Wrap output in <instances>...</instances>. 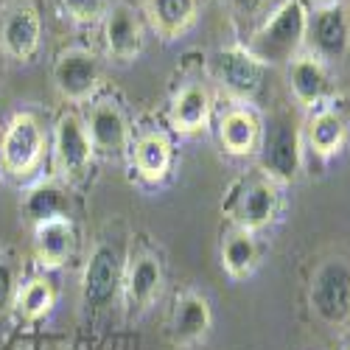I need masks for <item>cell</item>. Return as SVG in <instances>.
Returning <instances> with one entry per match:
<instances>
[{
	"label": "cell",
	"instance_id": "44dd1931",
	"mask_svg": "<svg viewBox=\"0 0 350 350\" xmlns=\"http://www.w3.org/2000/svg\"><path fill=\"white\" fill-rule=\"evenodd\" d=\"M196 12L199 0H146V17H149L154 31L165 40L185 34L196 20Z\"/></svg>",
	"mask_w": 350,
	"mask_h": 350
},
{
	"label": "cell",
	"instance_id": "d4e9b609",
	"mask_svg": "<svg viewBox=\"0 0 350 350\" xmlns=\"http://www.w3.org/2000/svg\"><path fill=\"white\" fill-rule=\"evenodd\" d=\"M53 303H56V291H53V283L42 275L25 280L20 288H17V297H14V306L17 311L25 317V319H42L53 311Z\"/></svg>",
	"mask_w": 350,
	"mask_h": 350
},
{
	"label": "cell",
	"instance_id": "ffe728a7",
	"mask_svg": "<svg viewBox=\"0 0 350 350\" xmlns=\"http://www.w3.org/2000/svg\"><path fill=\"white\" fill-rule=\"evenodd\" d=\"M171 140L165 132H146L135 140V149H132V160H135V171L137 177L146 180L149 185H157L168 177L171 171Z\"/></svg>",
	"mask_w": 350,
	"mask_h": 350
},
{
	"label": "cell",
	"instance_id": "ac0fdd59",
	"mask_svg": "<svg viewBox=\"0 0 350 350\" xmlns=\"http://www.w3.org/2000/svg\"><path fill=\"white\" fill-rule=\"evenodd\" d=\"M213 325V314H211V303L196 295V291H185L174 300V311H171V331L174 339L180 345H193L199 339H205L208 331Z\"/></svg>",
	"mask_w": 350,
	"mask_h": 350
},
{
	"label": "cell",
	"instance_id": "ba28073f",
	"mask_svg": "<svg viewBox=\"0 0 350 350\" xmlns=\"http://www.w3.org/2000/svg\"><path fill=\"white\" fill-rule=\"evenodd\" d=\"M121 250L115 244H98L90 255L81 275V300L87 308H104L118 295L124 283V264Z\"/></svg>",
	"mask_w": 350,
	"mask_h": 350
},
{
	"label": "cell",
	"instance_id": "7a4b0ae2",
	"mask_svg": "<svg viewBox=\"0 0 350 350\" xmlns=\"http://www.w3.org/2000/svg\"><path fill=\"white\" fill-rule=\"evenodd\" d=\"M258 160H260V171L275 183L286 185L297 180L303 149H300V124L291 109H275L260 124Z\"/></svg>",
	"mask_w": 350,
	"mask_h": 350
},
{
	"label": "cell",
	"instance_id": "5b68a950",
	"mask_svg": "<svg viewBox=\"0 0 350 350\" xmlns=\"http://www.w3.org/2000/svg\"><path fill=\"white\" fill-rule=\"evenodd\" d=\"M211 70H213V79L239 101H255L260 90H264L267 65L250 48L232 45V48L216 51L211 59Z\"/></svg>",
	"mask_w": 350,
	"mask_h": 350
},
{
	"label": "cell",
	"instance_id": "7402d4cb",
	"mask_svg": "<svg viewBox=\"0 0 350 350\" xmlns=\"http://www.w3.org/2000/svg\"><path fill=\"white\" fill-rule=\"evenodd\" d=\"M306 137L311 152L319 157H334L342 152L345 137H347V124L336 109H319L311 115V121L306 126Z\"/></svg>",
	"mask_w": 350,
	"mask_h": 350
},
{
	"label": "cell",
	"instance_id": "52a82bcc",
	"mask_svg": "<svg viewBox=\"0 0 350 350\" xmlns=\"http://www.w3.org/2000/svg\"><path fill=\"white\" fill-rule=\"evenodd\" d=\"M42 42V20L31 0H12L0 14V48L17 62H31Z\"/></svg>",
	"mask_w": 350,
	"mask_h": 350
},
{
	"label": "cell",
	"instance_id": "4fadbf2b",
	"mask_svg": "<svg viewBox=\"0 0 350 350\" xmlns=\"http://www.w3.org/2000/svg\"><path fill=\"white\" fill-rule=\"evenodd\" d=\"M104 42L118 62H132L143 51V25L129 3H112L104 12Z\"/></svg>",
	"mask_w": 350,
	"mask_h": 350
},
{
	"label": "cell",
	"instance_id": "277c9868",
	"mask_svg": "<svg viewBox=\"0 0 350 350\" xmlns=\"http://www.w3.org/2000/svg\"><path fill=\"white\" fill-rule=\"evenodd\" d=\"M45 157V129L34 112H17L0 137V163L17 180H25Z\"/></svg>",
	"mask_w": 350,
	"mask_h": 350
},
{
	"label": "cell",
	"instance_id": "d6986e66",
	"mask_svg": "<svg viewBox=\"0 0 350 350\" xmlns=\"http://www.w3.org/2000/svg\"><path fill=\"white\" fill-rule=\"evenodd\" d=\"M219 140H221V149L232 157H247L258 152V140H260L258 115L247 107L227 109L219 121Z\"/></svg>",
	"mask_w": 350,
	"mask_h": 350
},
{
	"label": "cell",
	"instance_id": "8992f818",
	"mask_svg": "<svg viewBox=\"0 0 350 350\" xmlns=\"http://www.w3.org/2000/svg\"><path fill=\"white\" fill-rule=\"evenodd\" d=\"M53 87L70 104H84L96 98L101 87V62L87 48H68L53 65Z\"/></svg>",
	"mask_w": 350,
	"mask_h": 350
},
{
	"label": "cell",
	"instance_id": "8fae6325",
	"mask_svg": "<svg viewBox=\"0 0 350 350\" xmlns=\"http://www.w3.org/2000/svg\"><path fill=\"white\" fill-rule=\"evenodd\" d=\"M93 152L96 149L90 143V135H87L84 118H79L76 112L62 115V118L56 121V129H53V157L62 171V177L79 180L87 171V165H90Z\"/></svg>",
	"mask_w": 350,
	"mask_h": 350
},
{
	"label": "cell",
	"instance_id": "83f0119b",
	"mask_svg": "<svg viewBox=\"0 0 350 350\" xmlns=\"http://www.w3.org/2000/svg\"><path fill=\"white\" fill-rule=\"evenodd\" d=\"M227 6H230L232 14L241 17V20H255L260 12H264L267 0H227Z\"/></svg>",
	"mask_w": 350,
	"mask_h": 350
},
{
	"label": "cell",
	"instance_id": "484cf974",
	"mask_svg": "<svg viewBox=\"0 0 350 350\" xmlns=\"http://www.w3.org/2000/svg\"><path fill=\"white\" fill-rule=\"evenodd\" d=\"M59 6L79 25H90L104 14V0H59Z\"/></svg>",
	"mask_w": 350,
	"mask_h": 350
},
{
	"label": "cell",
	"instance_id": "3957f363",
	"mask_svg": "<svg viewBox=\"0 0 350 350\" xmlns=\"http://www.w3.org/2000/svg\"><path fill=\"white\" fill-rule=\"evenodd\" d=\"M280 199H283L280 183H275L272 177H267V174L260 171L255 177H244L230 191L224 211L236 227H241L247 232H258L278 219Z\"/></svg>",
	"mask_w": 350,
	"mask_h": 350
},
{
	"label": "cell",
	"instance_id": "603a6c76",
	"mask_svg": "<svg viewBox=\"0 0 350 350\" xmlns=\"http://www.w3.org/2000/svg\"><path fill=\"white\" fill-rule=\"evenodd\" d=\"M221 267L230 278H247L255 272L258 267V244H255V236L241 227H232L224 241H221Z\"/></svg>",
	"mask_w": 350,
	"mask_h": 350
},
{
	"label": "cell",
	"instance_id": "4316f807",
	"mask_svg": "<svg viewBox=\"0 0 350 350\" xmlns=\"http://www.w3.org/2000/svg\"><path fill=\"white\" fill-rule=\"evenodd\" d=\"M17 297V267L12 258H0V314H6Z\"/></svg>",
	"mask_w": 350,
	"mask_h": 350
},
{
	"label": "cell",
	"instance_id": "e0dca14e",
	"mask_svg": "<svg viewBox=\"0 0 350 350\" xmlns=\"http://www.w3.org/2000/svg\"><path fill=\"white\" fill-rule=\"evenodd\" d=\"M288 87L300 107H314L325 98L328 90V68L311 51H300L288 62Z\"/></svg>",
	"mask_w": 350,
	"mask_h": 350
},
{
	"label": "cell",
	"instance_id": "6da1fadb",
	"mask_svg": "<svg viewBox=\"0 0 350 350\" xmlns=\"http://www.w3.org/2000/svg\"><path fill=\"white\" fill-rule=\"evenodd\" d=\"M308 37V9L303 0H283V3L260 23L252 34L250 51L264 65L291 62L303 51Z\"/></svg>",
	"mask_w": 350,
	"mask_h": 350
},
{
	"label": "cell",
	"instance_id": "cb8c5ba5",
	"mask_svg": "<svg viewBox=\"0 0 350 350\" xmlns=\"http://www.w3.org/2000/svg\"><path fill=\"white\" fill-rule=\"evenodd\" d=\"M23 211L34 224L42 219H53V216H68V196L56 183L45 180V183H37L34 188L25 191Z\"/></svg>",
	"mask_w": 350,
	"mask_h": 350
},
{
	"label": "cell",
	"instance_id": "9c48e42d",
	"mask_svg": "<svg viewBox=\"0 0 350 350\" xmlns=\"http://www.w3.org/2000/svg\"><path fill=\"white\" fill-rule=\"evenodd\" d=\"M308 51L317 53L323 62L342 59L350 48V14L342 0L328 6H319L314 14H308Z\"/></svg>",
	"mask_w": 350,
	"mask_h": 350
},
{
	"label": "cell",
	"instance_id": "5bb4252c",
	"mask_svg": "<svg viewBox=\"0 0 350 350\" xmlns=\"http://www.w3.org/2000/svg\"><path fill=\"white\" fill-rule=\"evenodd\" d=\"M124 297L126 306L132 311H146L157 297H160V288H163V267H160V258L152 252H137L126 269H124Z\"/></svg>",
	"mask_w": 350,
	"mask_h": 350
},
{
	"label": "cell",
	"instance_id": "7c38bea8",
	"mask_svg": "<svg viewBox=\"0 0 350 350\" xmlns=\"http://www.w3.org/2000/svg\"><path fill=\"white\" fill-rule=\"evenodd\" d=\"M87 135L96 152L104 154H121L129 146V124L121 104L115 98H93L84 118Z\"/></svg>",
	"mask_w": 350,
	"mask_h": 350
},
{
	"label": "cell",
	"instance_id": "2e32d148",
	"mask_svg": "<svg viewBox=\"0 0 350 350\" xmlns=\"http://www.w3.org/2000/svg\"><path fill=\"white\" fill-rule=\"evenodd\" d=\"M211 109H213V101H211L208 87L196 81L185 84L171 98V109H168L171 129H177L180 135L202 132L211 121Z\"/></svg>",
	"mask_w": 350,
	"mask_h": 350
},
{
	"label": "cell",
	"instance_id": "f1b7e54d",
	"mask_svg": "<svg viewBox=\"0 0 350 350\" xmlns=\"http://www.w3.org/2000/svg\"><path fill=\"white\" fill-rule=\"evenodd\" d=\"M311 3L319 9V6H328V3H336V0H311Z\"/></svg>",
	"mask_w": 350,
	"mask_h": 350
},
{
	"label": "cell",
	"instance_id": "9a60e30c",
	"mask_svg": "<svg viewBox=\"0 0 350 350\" xmlns=\"http://www.w3.org/2000/svg\"><path fill=\"white\" fill-rule=\"evenodd\" d=\"M76 230L70 216H53L34 224V255L42 269H59L73 252Z\"/></svg>",
	"mask_w": 350,
	"mask_h": 350
},
{
	"label": "cell",
	"instance_id": "30bf717a",
	"mask_svg": "<svg viewBox=\"0 0 350 350\" xmlns=\"http://www.w3.org/2000/svg\"><path fill=\"white\" fill-rule=\"evenodd\" d=\"M311 306L328 325L347 323V317H350V269L342 260H328V264L314 275Z\"/></svg>",
	"mask_w": 350,
	"mask_h": 350
}]
</instances>
